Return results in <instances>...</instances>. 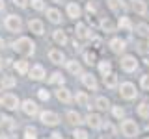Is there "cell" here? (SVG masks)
Masks as SVG:
<instances>
[{"label":"cell","mask_w":149,"mask_h":139,"mask_svg":"<svg viewBox=\"0 0 149 139\" xmlns=\"http://www.w3.org/2000/svg\"><path fill=\"white\" fill-rule=\"evenodd\" d=\"M13 50L19 56H22V58H30V56L36 54V43L30 37H19L15 43H13Z\"/></svg>","instance_id":"1"},{"label":"cell","mask_w":149,"mask_h":139,"mask_svg":"<svg viewBox=\"0 0 149 139\" xmlns=\"http://www.w3.org/2000/svg\"><path fill=\"white\" fill-rule=\"evenodd\" d=\"M4 26H6V30L11 32V34H19V32H22V19L19 15H15V13H11V15L6 17Z\"/></svg>","instance_id":"2"},{"label":"cell","mask_w":149,"mask_h":139,"mask_svg":"<svg viewBox=\"0 0 149 139\" xmlns=\"http://www.w3.org/2000/svg\"><path fill=\"white\" fill-rule=\"evenodd\" d=\"M0 104H2L8 111H13V109L21 108V102H19L17 95H13V93H6V95L0 96Z\"/></svg>","instance_id":"3"},{"label":"cell","mask_w":149,"mask_h":139,"mask_svg":"<svg viewBox=\"0 0 149 139\" xmlns=\"http://www.w3.org/2000/svg\"><path fill=\"white\" fill-rule=\"evenodd\" d=\"M121 133L125 137H136L138 136V124L132 119H125L121 122Z\"/></svg>","instance_id":"4"},{"label":"cell","mask_w":149,"mask_h":139,"mask_svg":"<svg viewBox=\"0 0 149 139\" xmlns=\"http://www.w3.org/2000/svg\"><path fill=\"white\" fill-rule=\"evenodd\" d=\"M119 95H121V98H125V100H132V98H136L138 91H136V87H134V83L125 82V83L119 85Z\"/></svg>","instance_id":"5"},{"label":"cell","mask_w":149,"mask_h":139,"mask_svg":"<svg viewBox=\"0 0 149 139\" xmlns=\"http://www.w3.org/2000/svg\"><path fill=\"white\" fill-rule=\"evenodd\" d=\"M119 65H121V69H123L125 72H134L138 69V59H136V56L127 54V56H123V58H121Z\"/></svg>","instance_id":"6"},{"label":"cell","mask_w":149,"mask_h":139,"mask_svg":"<svg viewBox=\"0 0 149 139\" xmlns=\"http://www.w3.org/2000/svg\"><path fill=\"white\" fill-rule=\"evenodd\" d=\"M39 120L45 124V126H56V124L60 122V117H58V113L47 109V111H41L39 113Z\"/></svg>","instance_id":"7"},{"label":"cell","mask_w":149,"mask_h":139,"mask_svg":"<svg viewBox=\"0 0 149 139\" xmlns=\"http://www.w3.org/2000/svg\"><path fill=\"white\" fill-rule=\"evenodd\" d=\"M21 109H22V113H24V115H28V117H34V115L39 113L37 104H36L34 100H30V98H26V100L21 104Z\"/></svg>","instance_id":"8"},{"label":"cell","mask_w":149,"mask_h":139,"mask_svg":"<svg viewBox=\"0 0 149 139\" xmlns=\"http://www.w3.org/2000/svg\"><path fill=\"white\" fill-rule=\"evenodd\" d=\"M30 78L34 82H41V80H45V76H47V72H45V67L43 65H39V63H36V65H32V69H30Z\"/></svg>","instance_id":"9"},{"label":"cell","mask_w":149,"mask_h":139,"mask_svg":"<svg viewBox=\"0 0 149 139\" xmlns=\"http://www.w3.org/2000/svg\"><path fill=\"white\" fill-rule=\"evenodd\" d=\"M28 30H30L34 35H43L45 34V24L39 21V19H30V22H28Z\"/></svg>","instance_id":"10"},{"label":"cell","mask_w":149,"mask_h":139,"mask_svg":"<svg viewBox=\"0 0 149 139\" xmlns=\"http://www.w3.org/2000/svg\"><path fill=\"white\" fill-rule=\"evenodd\" d=\"M56 98H58L60 102H63V104H71L73 95H71V91H69L67 87H60V89L56 91Z\"/></svg>","instance_id":"11"},{"label":"cell","mask_w":149,"mask_h":139,"mask_svg":"<svg viewBox=\"0 0 149 139\" xmlns=\"http://www.w3.org/2000/svg\"><path fill=\"white\" fill-rule=\"evenodd\" d=\"M82 83H84V87H88V89H91V91H97V80H95V76L90 72H84L82 74Z\"/></svg>","instance_id":"12"},{"label":"cell","mask_w":149,"mask_h":139,"mask_svg":"<svg viewBox=\"0 0 149 139\" xmlns=\"http://www.w3.org/2000/svg\"><path fill=\"white\" fill-rule=\"evenodd\" d=\"M80 15H82L80 6H78L77 2H69V4H67V17L74 19V21H78V19H80Z\"/></svg>","instance_id":"13"},{"label":"cell","mask_w":149,"mask_h":139,"mask_svg":"<svg viewBox=\"0 0 149 139\" xmlns=\"http://www.w3.org/2000/svg\"><path fill=\"white\" fill-rule=\"evenodd\" d=\"M125 48H127V43H125L123 39H119V37H114V39L110 41V50H112V52L121 54Z\"/></svg>","instance_id":"14"},{"label":"cell","mask_w":149,"mask_h":139,"mask_svg":"<svg viewBox=\"0 0 149 139\" xmlns=\"http://www.w3.org/2000/svg\"><path fill=\"white\" fill-rule=\"evenodd\" d=\"M49 59H50L52 63L60 65V63L65 61V54L62 52V50H58V48H52V50H49Z\"/></svg>","instance_id":"15"},{"label":"cell","mask_w":149,"mask_h":139,"mask_svg":"<svg viewBox=\"0 0 149 139\" xmlns=\"http://www.w3.org/2000/svg\"><path fill=\"white\" fill-rule=\"evenodd\" d=\"M106 4H108V8L114 13H121V11H125V9H127L125 0H106Z\"/></svg>","instance_id":"16"},{"label":"cell","mask_w":149,"mask_h":139,"mask_svg":"<svg viewBox=\"0 0 149 139\" xmlns=\"http://www.w3.org/2000/svg\"><path fill=\"white\" fill-rule=\"evenodd\" d=\"M47 19H49L52 24H60V22H62V13L56 8H49L47 9Z\"/></svg>","instance_id":"17"},{"label":"cell","mask_w":149,"mask_h":139,"mask_svg":"<svg viewBox=\"0 0 149 139\" xmlns=\"http://www.w3.org/2000/svg\"><path fill=\"white\" fill-rule=\"evenodd\" d=\"M86 124L88 126H91V128H101L102 126V119H101V115H97V113H90L86 117Z\"/></svg>","instance_id":"18"},{"label":"cell","mask_w":149,"mask_h":139,"mask_svg":"<svg viewBox=\"0 0 149 139\" xmlns=\"http://www.w3.org/2000/svg\"><path fill=\"white\" fill-rule=\"evenodd\" d=\"M65 119H67V122H69V124H73V126H78V124L82 122V117H80V113H78V111H74V109L67 111Z\"/></svg>","instance_id":"19"},{"label":"cell","mask_w":149,"mask_h":139,"mask_svg":"<svg viewBox=\"0 0 149 139\" xmlns=\"http://www.w3.org/2000/svg\"><path fill=\"white\" fill-rule=\"evenodd\" d=\"M74 100H77V104H78V106H84V108H91V106H90V96H88L84 91H78L77 95H74Z\"/></svg>","instance_id":"20"},{"label":"cell","mask_w":149,"mask_h":139,"mask_svg":"<svg viewBox=\"0 0 149 139\" xmlns=\"http://www.w3.org/2000/svg\"><path fill=\"white\" fill-rule=\"evenodd\" d=\"M17 85V80L13 76H2L0 78V87L2 89H13Z\"/></svg>","instance_id":"21"},{"label":"cell","mask_w":149,"mask_h":139,"mask_svg":"<svg viewBox=\"0 0 149 139\" xmlns=\"http://www.w3.org/2000/svg\"><path fill=\"white\" fill-rule=\"evenodd\" d=\"M13 67H15V71L19 74H28V72H30V65H28L26 59H19V61H15Z\"/></svg>","instance_id":"22"},{"label":"cell","mask_w":149,"mask_h":139,"mask_svg":"<svg viewBox=\"0 0 149 139\" xmlns=\"http://www.w3.org/2000/svg\"><path fill=\"white\" fill-rule=\"evenodd\" d=\"M132 9L138 13V15H146L147 13V4L143 0H132Z\"/></svg>","instance_id":"23"},{"label":"cell","mask_w":149,"mask_h":139,"mask_svg":"<svg viewBox=\"0 0 149 139\" xmlns=\"http://www.w3.org/2000/svg\"><path fill=\"white\" fill-rule=\"evenodd\" d=\"M67 71L77 76V74H82V67H80V63H78L77 59H69L67 61Z\"/></svg>","instance_id":"24"},{"label":"cell","mask_w":149,"mask_h":139,"mask_svg":"<svg viewBox=\"0 0 149 139\" xmlns=\"http://www.w3.org/2000/svg\"><path fill=\"white\" fill-rule=\"evenodd\" d=\"M52 39L56 41L58 45H67V35H65V32L63 30H54L52 32Z\"/></svg>","instance_id":"25"},{"label":"cell","mask_w":149,"mask_h":139,"mask_svg":"<svg viewBox=\"0 0 149 139\" xmlns=\"http://www.w3.org/2000/svg\"><path fill=\"white\" fill-rule=\"evenodd\" d=\"M99 72L102 74V78L108 76V74H112V63L108 61V59H102V61H99Z\"/></svg>","instance_id":"26"},{"label":"cell","mask_w":149,"mask_h":139,"mask_svg":"<svg viewBox=\"0 0 149 139\" xmlns=\"http://www.w3.org/2000/svg\"><path fill=\"white\" fill-rule=\"evenodd\" d=\"M118 28H119V30H123V32H130V30H132V22H130L129 17H119Z\"/></svg>","instance_id":"27"},{"label":"cell","mask_w":149,"mask_h":139,"mask_svg":"<svg viewBox=\"0 0 149 139\" xmlns=\"http://www.w3.org/2000/svg\"><path fill=\"white\" fill-rule=\"evenodd\" d=\"M102 80H104V85L108 87V89H116V87H118V76H116L114 72L108 74V76H104Z\"/></svg>","instance_id":"28"},{"label":"cell","mask_w":149,"mask_h":139,"mask_svg":"<svg viewBox=\"0 0 149 139\" xmlns=\"http://www.w3.org/2000/svg\"><path fill=\"white\" fill-rule=\"evenodd\" d=\"M91 30H88L86 24H82V22H78L77 24V35L78 37H93V34H90Z\"/></svg>","instance_id":"29"},{"label":"cell","mask_w":149,"mask_h":139,"mask_svg":"<svg viewBox=\"0 0 149 139\" xmlns=\"http://www.w3.org/2000/svg\"><path fill=\"white\" fill-rule=\"evenodd\" d=\"M101 28L106 32V34H112V32H116V24L110 21V19H102V21H101Z\"/></svg>","instance_id":"30"},{"label":"cell","mask_w":149,"mask_h":139,"mask_svg":"<svg viewBox=\"0 0 149 139\" xmlns=\"http://www.w3.org/2000/svg\"><path fill=\"white\" fill-rule=\"evenodd\" d=\"M95 106H97L99 109H102V111H104V109H108V108H110V100L106 98V96H97V100H95Z\"/></svg>","instance_id":"31"},{"label":"cell","mask_w":149,"mask_h":139,"mask_svg":"<svg viewBox=\"0 0 149 139\" xmlns=\"http://www.w3.org/2000/svg\"><path fill=\"white\" fill-rule=\"evenodd\" d=\"M136 111H138V115L142 119H149V104H147V102H142V104L138 106Z\"/></svg>","instance_id":"32"},{"label":"cell","mask_w":149,"mask_h":139,"mask_svg":"<svg viewBox=\"0 0 149 139\" xmlns=\"http://www.w3.org/2000/svg\"><path fill=\"white\" fill-rule=\"evenodd\" d=\"M0 124H2L4 128H8V130L15 128V120H13L11 117H8V115H2V117H0Z\"/></svg>","instance_id":"33"},{"label":"cell","mask_w":149,"mask_h":139,"mask_svg":"<svg viewBox=\"0 0 149 139\" xmlns=\"http://www.w3.org/2000/svg\"><path fill=\"white\" fill-rule=\"evenodd\" d=\"M30 6L36 9V11H47V4L45 0H30Z\"/></svg>","instance_id":"34"},{"label":"cell","mask_w":149,"mask_h":139,"mask_svg":"<svg viewBox=\"0 0 149 139\" xmlns=\"http://www.w3.org/2000/svg\"><path fill=\"white\" fill-rule=\"evenodd\" d=\"M49 83H63V76H62V72H52L50 74V78H49Z\"/></svg>","instance_id":"35"},{"label":"cell","mask_w":149,"mask_h":139,"mask_svg":"<svg viewBox=\"0 0 149 139\" xmlns=\"http://www.w3.org/2000/svg\"><path fill=\"white\" fill-rule=\"evenodd\" d=\"M136 34H138V35H142V37L149 35V26H147V24H143V22H142V24H138V26H136Z\"/></svg>","instance_id":"36"},{"label":"cell","mask_w":149,"mask_h":139,"mask_svg":"<svg viewBox=\"0 0 149 139\" xmlns=\"http://www.w3.org/2000/svg\"><path fill=\"white\" fill-rule=\"evenodd\" d=\"M73 137L74 139H88V132H86V130H82V128H74Z\"/></svg>","instance_id":"37"},{"label":"cell","mask_w":149,"mask_h":139,"mask_svg":"<svg viewBox=\"0 0 149 139\" xmlns=\"http://www.w3.org/2000/svg\"><path fill=\"white\" fill-rule=\"evenodd\" d=\"M24 139H37V136H36V128L28 126V128L24 130Z\"/></svg>","instance_id":"38"},{"label":"cell","mask_w":149,"mask_h":139,"mask_svg":"<svg viewBox=\"0 0 149 139\" xmlns=\"http://www.w3.org/2000/svg\"><path fill=\"white\" fill-rule=\"evenodd\" d=\"M37 96H39V100H43V102H47L50 98V93L47 91V89H37Z\"/></svg>","instance_id":"39"},{"label":"cell","mask_w":149,"mask_h":139,"mask_svg":"<svg viewBox=\"0 0 149 139\" xmlns=\"http://www.w3.org/2000/svg\"><path fill=\"white\" fill-rule=\"evenodd\" d=\"M112 113H114L116 119H121V117L125 115V111H123V108H121V106H114V108H112Z\"/></svg>","instance_id":"40"},{"label":"cell","mask_w":149,"mask_h":139,"mask_svg":"<svg viewBox=\"0 0 149 139\" xmlns=\"http://www.w3.org/2000/svg\"><path fill=\"white\" fill-rule=\"evenodd\" d=\"M84 59H86L88 65H91V63H95L97 56H95V52H86V54H84Z\"/></svg>","instance_id":"41"},{"label":"cell","mask_w":149,"mask_h":139,"mask_svg":"<svg viewBox=\"0 0 149 139\" xmlns=\"http://www.w3.org/2000/svg\"><path fill=\"white\" fill-rule=\"evenodd\" d=\"M140 85H142V89L149 91V74H143L142 80H140Z\"/></svg>","instance_id":"42"},{"label":"cell","mask_w":149,"mask_h":139,"mask_svg":"<svg viewBox=\"0 0 149 139\" xmlns=\"http://www.w3.org/2000/svg\"><path fill=\"white\" fill-rule=\"evenodd\" d=\"M13 4H15L17 8L24 9V8H28V4H30V0H13Z\"/></svg>","instance_id":"43"},{"label":"cell","mask_w":149,"mask_h":139,"mask_svg":"<svg viewBox=\"0 0 149 139\" xmlns=\"http://www.w3.org/2000/svg\"><path fill=\"white\" fill-rule=\"evenodd\" d=\"M102 128H104V132H108V133H114V126H112L110 122H104V124H102Z\"/></svg>","instance_id":"44"},{"label":"cell","mask_w":149,"mask_h":139,"mask_svg":"<svg viewBox=\"0 0 149 139\" xmlns=\"http://www.w3.org/2000/svg\"><path fill=\"white\" fill-rule=\"evenodd\" d=\"M88 11H90V13L97 11V6H95V4H93V2H88Z\"/></svg>","instance_id":"45"},{"label":"cell","mask_w":149,"mask_h":139,"mask_svg":"<svg viewBox=\"0 0 149 139\" xmlns=\"http://www.w3.org/2000/svg\"><path fill=\"white\" fill-rule=\"evenodd\" d=\"M50 139H63V137H62V133L54 132V133H52V137H50Z\"/></svg>","instance_id":"46"},{"label":"cell","mask_w":149,"mask_h":139,"mask_svg":"<svg viewBox=\"0 0 149 139\" xmlns=\"http://www.w3.org/2000/svg\"><path fill=\"white\" fill-rule=\"evenodd\" d=\"M4 8H6V4H4V0H0V11H4Z\"/></svg>","instance_id":"47"},{"label":"cell","mask_w":149,"mask_h":139,"mask_svg":"<svg viewBox=\"0 0 149 139\" xmlns=\"http://www.w3.org/2000/svg\"><path fill=\"white\" fill-rule=\"evenodd\" d=\"M0 48H4V39L0 37Z\"/></svg>","instance_id":"48"},{"label":"cell","mask_w":149,"mask_h":139,"mask_svg":"<svg viewBox=\"0 0 149 139\" xmlns=\"http://www.w3.org/2000/svg\"><path fill=\"white\" fill-rule=\"evenodd\" d=\"M0 69H2V58H0Z\"/></svg>","instance_id":"49"},{"label":"cell","mask_w":149,"mask_h":139,"mask_svg":"<svg viewBox=\"0 0 149 139\" xmlns=\"http://www.w3.org/2000/svg\"><path fill=\"white\" fill-rule=\"evenodd\" d=\"M0 139H6V137H4V136H0Z\"/></svg>","instance_id":"50"},{"label":"cell","mask_w":149,"mask_h":139,"mask_svg":"<svg viewBox=\"0 0 149 139\" xmlns=\"http://www.w3.org/2000/svg\"><path fill=\"white\" fill-rule=\"evenodd\" d=\"M54 2H62V0H54Z\"/></svg>","instance_id":"51"},{"label":"cell","mask_w":149,"mask_h":139,"mask_svg":"<svg viewBox=\"0 0 149 139\" xmlns=\"http://www.w3.org/2000/svg\"><path fill=\"white\" fill-rule=\"evenodd\" d=\"M146 139H149V137H146Z\"/></svg>","instance_id":"52"}]
</instances>
